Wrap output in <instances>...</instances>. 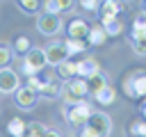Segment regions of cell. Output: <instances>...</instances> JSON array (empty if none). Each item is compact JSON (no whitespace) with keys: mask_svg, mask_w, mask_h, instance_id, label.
I'll return each mask as SVG.
<instances>
[{"mask_svg":"<svg viewBox=\"0 0 146 137\" xmlns=\"http://www.w3.org/2000/svg\"><path fill=\"white\" fill-rule=\"evenodd\" d=\"M62 98H64V105H73V103H80V100H84V96H87V84H84V80H80V78H71V80H66V84L62 87Z\"/></svg>","mask_w":146,"mask_h":137,"instance_id":"1","label":"cell"},{"mask_svg":"<svg viewBox=\"0 0 146 137\" xmlns=\"http://www.w3.org/2000/svg\"><path fill=\"white\" fill-rule=\"evenodd\" d=\"M62 112H64V119H66L71 126H75V128H82V126L87 123L89 114H91L87 100H80V103H73V105H64Z\"/></svg>","mask_w":146,"mask_h":137,"instance_id":"2","label":"cell"},{"mask_svg":"<svg viewBox=\"0 0 146 137\" xmlns=\"http://www.w3.org/2000/svg\"><path fill=\"white\" fill-rule=\"evenodd\" d=\"M43 66H46L43 48L32 46V48L25 53V57H23V71L27 73V78H32V75H39V71H43Z\"/></svg>","mask_w":146,"mask_h":137,"instance_id":"3","label":"cell"},{"mask_svg":"<svg viewBox=\"0 0 146 137\" xmlns=\"http://www.w3.org/2000/svg\"><path fill=\"white\" fill-rule=\"evenodd\" d=\"M123 94L128 98H144V94H146V75H144V71H132L123 80Z\"/></svg>","mask_w":146,"mask_h":137,"instance_id":"4","label":"cell"},{"mask_svg":"<svg viewBox=\"0 0 146 137\" xmlns=\"http://www.w3.org/2000/svg\"><path fill=\"white\" fill-rule=\"evenodd\" d=\"M91 132H96L98 137H107L112 132V119L105 114V112H91L87 123H84Z\"/></svg>","mask_w":146,"mask_h":137,"instance_id":"5","label":"cell"},{"mask_svg":"<svg viewBox=\"0 0 146 137\" xmlns=\"http://www.w3.org/2000/svg\"><path fill=\"white\" fill-rule=\"evenodd\" d=\"M36 30L43 34V37H57L59 30H62V21L59 16H52V14H39L36 18Z\"/></svg>","mask_w":146,"mask_h":137,"instance_id":"6","label":"cell"},{"mask_svg":"<svg viewBox=\"0 0 146 137\" xmlns=\"http://www.w3.org/2000/svg\"><path fill=\"white\" fill-rule=\"evenodd\" d=\"M43 57H46V64H52V66H59L62 62L68 59L66 55V48H64V41H50L46 48H43Z\"/></svg>","mask_w":146,"mask_h":137,"instance_id":"7","label":"cell"},{"mask_svg":"<svg viewBox=\"0 0 146 137\" xmlns=\"http://www.w3.org/2000/svg\"><path fill=\"white\" fill-rule=\"evenodd\" d=\"M96 73H100V66H98V62H96L94 57H84V59L75 62V78L89 80V78L96 75Z\"/></svg>","mask_w":146,"mask_h":137,"instance_id":"8","label":"cell"},{"mask_svg":"<svg viewBox=\"0 0 146 137\" xmlns=\"http://www.w3.org/2000/svg\"><path fill=\"white\" fill-rule=\"evenodd\" d=\"M18 87H21L18 73L11 68H2L0 71V94H14Z\"/></svg>","mask_w":146,"mask_h":137,"instance_id":"9","label":"cell"},{"mask_svg":"<svg viewBox=\"0 0 146 137\" xmlns=\"http://www.w3.org/2000/svg\"><path fill=\"white\" fill-rule=\"evenodd\" d=\"M14 96H16V105H18V107H23V110L34 107V103H36V94H34V91H30L27 87H18V89L14 91Z\"/></svg>","mask_w":146,"mask_h":137,"instance_id":"10","label":"cell"},{"mask_svg":"<svg viewBox=\"0 0 146 137\" xmlns=\"http://www.w3.org/2000/svg\"><path fill=\"white\" fill-rule=\"evenodd\" d=\"M66 30H68V39H80V41H84V39H87V32H89V25H87V21H82V18H73Z\"/></svg>","mask_w":146,"mask_h":137,"instance_id":"11","label":"cell"},{"mask_svg":"<svg viewBox=\"0 0 146 137\" xmlns=\"http://www.w3.org/2000/svg\"><path fill=\"white\" fill-rule=\"evenodd\" d=\"M119 9H121V5L114 2V0H105V2H100V18H103V23L114 21L116 14H119Z\"/></svg>","mask_w":146,"mask_h":137,"instance_id":"12","label":"cell"},{"mask_svg":"<svg viewBox=\"0 0 146 137\" xmlns=\"http://www.w3.org/2000/svg\"><path fill=\"white\" fill-rule=\"evenodd\" d=\"M66 9H73V0H48L46 2V14L57 16L59 11H66Z\"/></svg>","mask_w":146,"mask_h":137,"instance_id":"13","label":"cell"},{"mask_svg":"<svg viewBox=\"0 0 146 137\" xmlns=\"http://www.w3.org/2000/svg\"><path fill=\"white\" fill-rule=\"evenodd\" d=\"M132 41L146 43V21H144V16H137L135 23H132Z\"/></svg>","mask_w":146,"mask_h":137,"instance_id":"14","label":"cell"},{"mask_svg":"<svg viewBox=\"0 0 146 137\" xmlns=\"http://www.w3.org/2000/svg\"><path fill=\"white\" fill-rule=\"evenodd\" d=\"M105 39H107V37H105V32H103V27H100V23H98V25H91V27H89L84 41H89V46H103Z\"/></svg>","mask_w":146,"mask_h":137,"instance_id":"15","label":"cell"},{"mask_svg":"<svg viewBox=\"0 0 146 137\" xmlns=\"http://www.w3.org/2000/svg\"><path fill=\"white\" fill-rule=\"evenodd\" d=\"M84 84H87V94H96V91H100L103 87H107V78L103 75V73H96V75H91L89 80H84Z\"/></svg>","mask_w":146,"mask_h":137,"instance_id":"16","label":"cell"},{"mask_svg":"<svg viewBox=\"0 0 146 137\" xmlns=\"http://www.w3.org/2000/svg\"><path fill=\"white\" fill-rule=\"evenodd\" d=\"M114 98H116V91H114V87H110V84L94 94V100H96L98 105H112Z\"/></svg>","mask_w":146,"mask_h":137,"instance_id":"17","label":"cell"},{"mask_svg":"<svg viewBox=\"0 0 146 137\" xmlns=\"http://www.w3.org/2000/svg\"><path fill=\"white\" fill-rule=\"evenodd\" d=\"M64 48H66V55L73 57V55H80L87 50V41H80V39H66L64 41Z\"/></svg>","mask_w":146,"mask_h":137,"instance_id":"18","label":"cell"},{"mask_svg":"<svg viewBox=\"0 0 146 137\" xmlns=\"http://www.w3.org/2000/svg\"><path fill=\"white\" fill-rule=\"evenodd\" d=\"M59 91H62V87H59L57 82L43 80V84H41V89H39V96H43V98H55V96H59Z\"/></svg>","mask_w":146,"mask_h":137,"instance_id":"19","label":"cell"},{"mask_svg":"<svg viewBox=\"0 0 146 137\" xmlns=\"http://www.w3.org/2000/svg\"><path fill=\"white\" fill-rule=\"evenodd\" d=\"M100 27H103V32H105V37H119V34H121V30H123V23H121L119 18H114V21H107V23H100Z\"/></svg>","mask_w":146,"mask_h":137,"instance_id":"20","label":"cell"},{"mask_svg":"<svg viewBox=\"0 0 146 137\" xmlns=\"http://www.w3.org/2000/svg\"><path fill=\"white\" fill-rule=\"evenodd\" d=\"M57 73H59V78H64V80H71V78H75V62H73V59H66V62H62V64L57 66Z\"/></svg>","mask_w":146,"mask_h":137,"instance_id":"21","label":"cell"},{"mask_svg":"<svg viewBox=\"0 0 146 137\" xmlns=\"http://www.w3.org/2000/svg\"><path fill=\"white\" fill-rule=\"evenodd\" d=\"M7 132H9L11 137H23V132H25V121H23V119H11V121L7 123Z\"/></svg>","mask_w":146,"mask_h":137,"instance_id":"22","label":"cell"},{"mask_svg":"<svg viewBox=\"0 0 146 137\" xmlns=\"http://www.w3.org/2000/svg\"><path fill=\"white\" fill-rule=\"evenodd\" d=\"M43 132H46V126L32 121V123H25V132H23V137H43Z\"/></svg>","mask_w":146,"mask_h":137,"instance_id":"23","label":"cell"},{"mask_svg":"<svg viewBox=\"0 0 146 137\" xmlns=\"http://www.w3.org/2000/svg\"><path fill=\"white\" fill-rule=\"evenodd\" d=\"M11 57H14V50H11L9 46H5V43H0V71L9 66V62H11Z\"/></svg>","mask_w":146,"mask_h":137,"instance_id":"24","label":"cell"},{"mask_svg":"<svg viewBox=\"0 0 146 137\" xmlns=\"http://www.w3.org/2000/svg\"><path fill=\"white\" fill-rule=\"evenodd\" d=\"M30 48H32L30 37H18V39H16V43H14V50H16V53H21V55H25Z\"/></svg>","mask_w":146,"mask_h":137,"instance_id":"25","label":"cell"},{"mask_svg":"<svg viewBox=\"0 0 146 137\" xmlns=\"http://www.w3.org/2000/svg\"><path fill=\"white\" fill-rule=\"evenodd\" d=\"M18 7H21L23 11H27V14H34V11L39 9V2H36V0H18Z\"/></svg>","mask_w":146,"mask_h":137,"instance_id":"26","label":"cell"},{"mask_svg":"<svg viewBox=\"0 0 146 137\" xmlns=\"http://www.w3.org/2000/svg\"><path fill=\"white\" fill-rule=\"evenodd\" d=\"M41 84H43V80L39 78V75H32V78H27V89L30 91H34V94H39V89H41Z\"/></svg>","mask_w":146,"mask_h":137,"instance_id":"27","label":"cell"},{"mask_svg":"<svg viewBox=\"0 0 146 137\" xmlns=\"http://www.w3.org/2000/svg\"><path fill=\"white\" fill-rule=\"evenodd\" d=\"M130 132L137 135V137H144V135H146V123H141V121L132 123V126H130Z\"/></svg>","mask_w":146,"mask_h":137,"instance_id":"28","label":"cell"},{"mask_svg":"<svg viewBox=\"0 0 146 137\" xmlns=\"http://www.w3.org/2000/svg\"><path fill=\"white\" fill-rule=\"evenodd\" d=\"M80 5H82L87 11H98V9H100V2H96V0H82Z\"/></svg>","mask_w":146,"mask_h":137,"instance_id":"29","label":"cell"},{"mask_svg":"<svg viewBox=\"0 0 146 137\" xmlns=\"http://www.w3.org/2000/svg\"><path fill=\"white\" fill-rule=\"evenodd\" d=\"M132 48H135L137 55H144V53H146V43H137V41H132Z\"/></svg>","mask_w":146,"mask_h":137,"instance_id":"30","label":"cell"},{"mask_svg":"<svg viewBox=\"0 0 146 137\" xmlns=\"http://www.w3.org/2000/svg\"><path fill=\"white\" fill-rule=\"evenodd\" d=\"M80 137H98V135H96V132H91L87 126H82V128H80Z\"/></svg>","mask_w":146,"mask_h":137,"instance_id":"31","label":"cell"},{"mask_svg":"<svg viewBox=\"0 0 146 137\" xmlns=\"http://www.w3.org/2000/svg\"><path fill=\"white\" fill-rule=\"evenodd\" d=\"M43 137H62L57 130H52V128H46V132H43Z\"/></svg>","mask_w":146,"mask_h":137,"instance_id":"32","label":"cell"}]
</instances>
